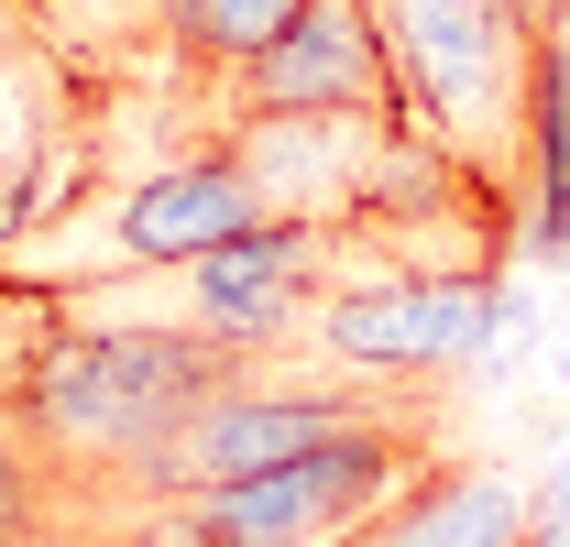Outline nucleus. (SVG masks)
I'll return each mask as SVG.
<instances>
[{"label":"nucleus","instance_id":"nucleus-3","mask_svg":"<svg viewBox=\"0 0 570 547\" xmlns=\"http://www.w3.org/2000/svg\"><path fill=\"white\" fill-rule=\"evenodd\" d=\"M341 252H352L341 219H264V230L219 241L198 263L132 274V285H154L165 318L198 329V340H230L253 361H307V329H318V307L341 285Z\"/></svg>","mask_w":570,"mask_h":547},{"label":"nucleus","instance_id":"nucleus-2","mask_svg":"<svg viewBox=\"0 0 570 547\" xmlns=\"http://www.w3.org/2000/svg\"><path fill=\"white\" fill-rule=\"evenodd\" d=\"M428 460H439V416H395V427L330 438V449H307V460H275V471L209 481V493H165V504L142 515L132 547H341L362 515H384Z\"/></svg>","mask_w":570,"mask_h":547},{"label":"nucleus","instance_id":"nucleus-4","mask_svg":"<svg viewBox=\"0 0 570 547\" xmlns=\"http://www.w3.org/2000/svg\"><path fill=\"white\" fill-rule=\"evenodd\" d=\"M230 121H264V110H352V121H406L395 99V56H384V22L373 0H307L253 67L219 88Z\"/></svg>","mask_w":570,"mask_h":547},{"label":"nucleus","instance_id":"nucleus-5","mask_svg":"<svg viewBox=\"0 0 570 547\" xmlns=\"http://www.w3.org/2000/svg\"><path fill=\"white\" fill-rule=\"evenodd\" d=\"M527 526H538V493L504 471V460H428L341 547H527Z\"/></svg>","mask_w":570,"mask_h":547},{"label":"nucleus","instance_id":"nucleus-1","mask_svg":"<svg viewBox=\"0 0 570 547\" xmlns=\"http://www.w3.org/2000/svg\"><path fill=\"white\" fill-rule=\"evenodd\" d=\"M406 132L450 142L483 187L527 198V88L570 0H373Z\"/></svg>","mask_w":570,"mask_h":547},{"label":"nucleus","instance_id":"nucleus-6","mask_svg":"<svg viewBox=\"0 0 570 547\" xmlns=\"http://www.w3.org/2000/svg\"><path fill=\"white\" fill-rule=\"evenodd\" d=\"M142 515H154L142 493L67 471V460H45L33 438L0 427V547H132Z\"/></svg>","mask_w":570,"mask_h":547},{"label":"nucleus","instance_id":"nucleus-7","mask_svg":"<svg viewBox=\"0 0 570 547\" xmlns=\"http://www.w3.org/2000/svg\"><path fill=\"white\" fill-rule=\"evenodd\" d=\"M560 372H570V318H560Z\"/></svg>","mask_w":570,"mask_h":547}]
</instances>
